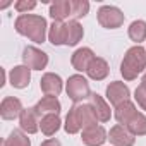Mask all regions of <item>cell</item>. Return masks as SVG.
<instances>
[{
	"label": "cell",
	"instance_id": "6da1fadb",
	"mask_svg": "<svg viewBox=\"0 0 146 146\" xmlns=\"http://www.w3.org/2000/svg\"><path fill=\"white\" fill-rule=\"evenodd\" d=\"M96 115L93 112V108L90 107V103H76L72 107L65 117V124L64 129L67 134H76L81 129H90L93 125H96Z\"/></svg>",
	"mask_w": 146,
	"mask_h": 146
},
{
	"label": "cell",
	"instance_id": "7a4b0ae2",
	"mask_svg": "<svg viewBox=\"0 0 146 146\" xmlns=\"http://www.w3.org/2000/svg\"><path fill=\"white\" fill-rule=\"evenodd\" d=\"M16 31L35 43H43L46 38V19L36 14H21L16 19Z\"/></svg>",
	"mask_w": 146,
	"mask_h": 146
},
{
	"label": "cell",
	"instance_id": "3957f363",
	"mask_svg": "<svg viewBox=\"0 0 146 146\" xmlns=\"http://www.w3.org/2000/svg\"><path fill=\"white\" fill-rule=\"evenodd\" d=\"M143 70H146V48L134 45L125 52L120 62V74L125 81H132Z\"/></svg>",
	"mask_w": 146,
	"mask_h": 146
},
{
	"label": "cell",
	"instance_id": "277c9868",
	"mask_svg": "<svg viewBox=\"0 0 146 146\" xmlns=\"http://www.w3.org/2000/svg\"><path fill=\"white\" fill-rule=\"evenodd\" d=\"M65 91L67 96L74 102V103H81L83 100L91 96V90H90V83L84 76L81 74H74L70 76L65 83Z\"/></svg>",
	"mask_w": 146,
	"mask_h": 146
},
{
	"label": "cell",
	"instance_id": "5b68a950",
	"mask_svg": "<svg viewBox=\"0 0 146 146\" xmlns=\"http://www.w3.org/2000/svg\"><path fill=\"white\" fill-rule=\"evenodd\" d=\"M124 12L119 9V7H113V5H102L100 11H98V23L102 28H107V29H117L124 24Z\"/></svg>",
	"mask_w": 146,
	"mask_h": 146
},
{
	"label": "cell",
	"instance_id": "8992f818",
	"mask_svg": "<svg viewBox=\"0 0 146 146\" xmlns=\"http://www.w3.org/2000/svg\"><path fill=\"white\" fill-rule=\"evenodd\" d=\"M23 64L31 70H41L48 64V55L36 46H26L23 50Z\"/></svg>",
	"mask_w": 146,
	"mask_h": 146
},
{
	"label": "cell",
	"instance_id": "52a82bcc",
	"mask_svg": "<svg viewBox=\"0 0 146 146\" xmlns=\"http://www.w3.org/2000/svg\"><path fill=\"white\" fill-rule=\"evenodd\" d=\"M40 122H41V115L38 113V110L35 107H29V108H24L23 113L19 115V124H21V129L28 134H35L38 132L40 129Z\"/></svg>",
	"mask_w": 146,
	"mask_h": 146
},
{
	"label": "cell",
	"instance_id": "ba28073f",
	"mask_svg": "<svg viewBox=\"0 0 146 146\" xmlns=\"http://www.w3.org/2000/svg\"><path fill=\"white\" fill-rule=\"evenodd\" d=\"M23 103L16 96H5L0 103V115L4 120H14L23 113Z\"/></svg>",
	"mask_w": 146,
	"mask_h": 146
},
{
	"label": "cell",
	"instance_id": "9c48e42d",
	"mask_svg": "<svg viewBox=\"0 0 146 146\" xmlns=\"http://www.w3.org/2000/svg\"><path fill=\"white\" fill-rule=\"evenodd\" d=\"M129 95H131L129 88L124 83H120V81H113V83H110L107 86V100L113 107H119L120 103L127 102L129 100Z\"/></svg>",
	"mask_w": 146,
	"mask_h": 146
},
{
	"label": "cell",
	"instance_id": "30bf717a",
	"mask_svg": "<svg viewBox=\"0 0 146 146\" xmlns=\"http://www.w3.org/2000/svg\"><path fill=\"white\" fill-rule=\"evenodd\" d=\"M108 139L113 146H132L134 141H136V136L125 127V125H113L110 129V134H108Z\"/></svg>",
	"mask_w": 146,
	"mask_h": 146
},
{
	"label": "cell",
	"instance_id": "8fae6325",
	"mask_svg": "<svg viewBox=\"0 0 146 146\" xmlns=\"http://www.w3.org/2000/svg\"><path fill=\"white\" fill-rule=\"evenodd\" d=\"M62 79L58 74H53V72H46V74H43L41 81H40V88L41 91L45 93V96H58L62 93Z\"/></svg>",
	"mask_w": 146,
	"mask_h": 146
},
{
	"label": "cell",
	"instance_id": "7c38bea8",
	"mask_svg": "<svg viewBox=\"0 0 146 146\" xmlns=\"http://www.w3.org/2000/svg\"><path fill=\"white\" fill-rule=\"evenodd\" d=\"M88 103H90V107L93 108V112H95L98 122H108V120H110V117H112L110 107L107 105V102H105L98 93H91V96L88 98Z\"/></svg>",
	"mask_w": 146,
	"mask_h": 146
},
{
	"label": "cell",
	"instance_id": "4fadbf2b",
	"mask_svg": "<svg viewBox=\"0 0 146 146\" xmlns=\"http://www.w3.org/2000/svg\"><path fill=\"white\" fill-rule=\"evenodd\" d=\"M93 58H95L93 50L83 46V48H78L74 53H72V57H70V64H72V67H74L76 70L83 72V70H88V67H90V64H91Z\"/></svg>",
	"mask_w": 146,
	"mask_h": 146
},
{
	"label": "cell",
	"instance_id": "5bb4252c",
	"mask_svg": "<svg viewBox=\"0 0 146 146\" xmlns=\"http://www.w3.org/2000/svg\"><path fill=\"white\" fill-rule=\"evenodd\" d=\"M9 79H11L12 88L24 90V88L29 84V81H31V69L26 67V65H16V67L11 70Z\"/></svg>",
	"mask_w": 146,
	"mask_h": 146
},
{
	"label": "cell",
	"instance_id": "9a60e30c",
	"mask_svg": "<svg viewBox=\"0 0 146 146\" xmlns=\"http://www.w3.org/2000/svg\"><path fill=\"white\" fill-rule=\"evenodd\" d=\"M81 139L86 146H102L108 137H107V131L102 125H93V127L83 131Z\"/></svg>",
	"mask_w": 146,
	"mask_h": 146
},
{
	"label": "cell",
	"instance_id": "2e32d148",
	"mask_svg": "<svg viewBox=\"0 0 146 146\" xmlns=\"http://www.w3.org/2000/svg\"><path fill=\"white\" fill-rule=\"evenodd\" d=\"M108 64H107V60L105 58H102V57H95L93 60H91V64H90V67H88V76L93 79V81H102V79H105L107 76H108Z\"/></svg>",
	"mask_w": 146,
	"mask_h": 146
},
{
	"label": "cell",
	"instance_id": "e0dca14e",
	"mask_svg": "<svg viewBox=\"0 0 146 146\" xmlns=\"http://www.w3.org/2000/svg\"><path fill=\"white\" fill-rule=\"evenodd\" d=\"M65 38H67L65 23H62V21H53L52 26L48 28V40H50V43L55 45V46L65 45Z\"/></svg>",
	"mask_w": 146,
	"mask_h": 146
},
{
	"label": "cell",
	"instance_id": "ac0fdd59",
	"mask_svg": "<svg viewBox=\"0 0 146 146\" xmlns=\"http://www.w3.org/2000/svg\"><path fill=\"white\" fill-rule=\"evenodd\" d=\"M72 14V4L70 0H57L50 5V17L53 21H64Z\"/></svg>",
	"mask_w": 146,
	"mask_h": 146
},
{
	"label": "cell",
	"instance_id": "d6986e66",
	"mask_svg": "<svg viewBox=\"0 0 146 146\" xmlns=\"http://www.w3.org/2000/svg\"><path fill=\"white\" fill-rule=\"evenodd\" d=\"M35 108L38 110V113L43 117V115H50V113H60V102L55 98V96H43L36 105Z\"/></svg>",
	"mask_w": 146,
	"mask_h": 146
},
{
	"label": "cell",
	"instance_id": "ffe728a7",
	"mask_svg": "<svg viewBox=\"0 0 146 146\" xmlns=\"http://www.w3.org/2000/svg\"><path fill=\"white\" fill-rule=\"evenodd\" d=\"M136 113H137L136 105H134L131 100H127V102L120 103L119 107H115V119H117V122H119L120 125H127V122H129Z\"/></svg>",
	"mask_w": 146,
	"mask_h": 146
},
{
	"label": "cell",
	"instance_id": "44dd1931",
	"mask_svg": "<svg viewBox=\"0 0 146 146\" xmlns=\"http://www.w3.org/2000/svg\"><path fill=\"white\" fill-rule=\"evenodd\" d=\"M65 28H67V38H65V45H69V46H74V45H78L81 40H83V36H84V29H83V26L78 23V21H69V23H65Z\"/></svg>",
	"mask_w": 146,
	"mask_h": 146
},
{
	"label": "cell",
	"instance_id": "7402d4cb",
	"mask_svg": "<svg viewBox=\"0 0 146 146\" xmlns=\"http://www.w3.org/2000/svg\"><path fill=\"white\" fill-rule=\"evenodd\" d=\"M60 117L57 113H50V115H43L41 117V122H40V129L45 136H53L58 129H60Z\"/></svg>",
	"mask_w": 146,
	"mask_h": 146
},
{
	"label": "cell",
	"instance_id": "603a6c76",
	"mask_svg": "<svg viewBox=\"0 0 146 146\" xmlns=\"http://www.w3.org/2000/svg\"><path fill=\"white\" fill-rule=\"evenodd\" d=\"M134 136H146V115L137 112L125 125Z\"/></svg>",
	"mask_w": 146,
	"mask_h": 146
},
{
	"label": "cell",
	"instance_id": "cb8c5ba5",
	"mask_svg": "<svg viewBox=\"0 0 146 146\" xmlns=\"http://www.w3.org/2000/svg\"><path fill=\"white\" fill-rule=\"evenodd\" d=\"M127 33H129V38L139 45L141 41L146 40V23L144 21H139V19L137 21H132L131 26H129V29H127Z\"/></svg>",
	"mask_w": 146,
	"mask_h": 146
},
{
	"label": "cell",
	"instance_id": "d4e9b609",
	"mask_svg": "<svg viewBox=\"0 0 146 146\" xmlns=\"http://www.w3.org/2000/svg\"><path fill=\"white\" fill-rule=\"evenodd\" d=\"M4 146H31V141L23 129H14L4 141Z\"/></svg>",
	"mask_w": 146,
	"mask_h": 146
},
{
	"label": "cell",
	"instance_id": "484cf974",
	"mask_svg": "<svg viewBox=\"0 0 146 146\" xmlns=\"http://www.w3.org/2000/svg\"><path fill=\"white\" fill-rule=\"evenodd\" d=\"M72 17H74V21L84 17L90 11V2H86V0H72Z\"/></svg>",
	"mask_w": 146,
	"mask_h": 146
},
{
	"label": "cell",
	"instance_id": "4316f807",
	"mask_svg": "<svg viewBox=\"0 0 146 146\" xmlns=\"http://www.w3.org/2000/svg\"><path fill=\"white\" fill-rule=\"evenodd\" d=\"M35 7H36V2H35V0H19V2L14 4V9H16L17 12H21V14H26L28 11L35 9Z\"/></svg>",
	"mask_w": 146,
	"mask_h": 146
},
{
	"label": "cell",
	"instance_id": "83f0119b",
	"mask_svg": "<svg viewBox=\"0 0 146 146\" xmlns=\"http://www.w3.org/2000/svg\"><path fill=\"white\" fill-rule=\"evenodd\" d=\"M134 100L137 102V105L143 108V110H146V90L139 84L137 88H136V91H134Z\"/></svg>",
	"mask_w": 146,
	"mask_h": 146
},
{
	"label": "cell",
	"instance_id": "f1b7e54d",
	"mask_svg": "<svg viewBox=\"0 0 146 146\" xmlns=\"http://www.w3.org/2000/svg\"><path fill=\"white\" fill-rule=\"evenodd\" d=\"M41 146H60V141H58V139H55V137H50V139L43 141V143H41Z\"/></svg>",
	"mask_w": 146,
	"mask_h": 146
},
{
	"label": "cell",
	"instance_id": "f546056e",
	"mask_svg": "<svg viewBox=\"0 0 146 146\" xmlns=\"http://www.w3.org/2000/svg\"><path fill=\"white\" fill-rule=\"evenodd\" d=\"M141 86L146 90V72H144V76H143V79H141Z\"/></svg>",
	"mask_w": 146,
	"mask_h": 146
}]
</instances>
